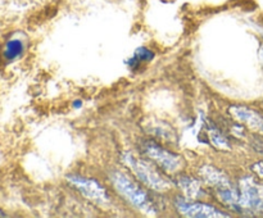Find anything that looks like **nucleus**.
<instances>
[{
    "mask_svg": "<svg viewBox=\"0 0 263 218\" xmlns=\"http://www.w3.org/2000/svg\"><path fill=\"white\" fill-rule=\"evenodd\" d=\"M110 181H112L113 186L117 190L118 194L125 197L131 205H134L148 215L156 214V208H154V204L149 195L139 185L131 181L127 174L120 171H115L110 174Z\"/></svg>",
    "mask_w": 263,
    "mask_h": 218,
    "instance_id": "nucleus-1",
    "label": "nucleus"
},
{
    "mask_svg": "<svg viewBox=\"0 0 263 218\" xmlns=\"http://www.w3.org/2000/svg\"><path fill=\"white\" fill-rule=\"evenodd\" d=\"M123 162L126 166L135 173V176L140 180L143 184L151 189L156 190V191L163 192L171 187V184L159 173L158 171L153 168L149 163L145 161L136 158L134 154L126 153L123 154Z\"/></svg>",
    "mask_w": 263,
    "mask_h": 218,
    "instance_id": "nucleus-2",
    "label": "nucleus"
},
{
    "mask_svg": "<svg viewBox=\"0 0 263 218\" xmlns=\"http://www.w3.org/2000/svg\"><path fill=\"white\" fill-rule=\"evenodd\" d=\"M236 210L248 213L263 212V185L252 177H246L239 182Z\"/></svg>",
    "mask_w": 263,
    "mask_h": 218,
    "instance_id": "nucleus-3",
    "label": "nucleus"
},
{
    "mask_svg": "<svg viewBox=\"0 0 263 218\" xmlns=\"http://www.w3.org/2000/svg\"><path fill=\"white\" fill-rule=\"evenodd\" d=\"M67 180H68V182L72 186L76 187L85 197H87L91 202L100 205H104L109 203V197H108L105 189L102 185L98 184L95 180L86 179V177L82 176H76V174L68 176Z\"/></svg>",
    "mask_w": 263,
    "mask_h": 218,
    "instance_id": "nucleus-4",
    "label": "nucleus"
},
{
    "mask_svg": "<svg viewBox=\"0 0 263 218\" xmlns=\"http://www.w3.org/2000/svg\"><path fill=\"white\" fill-rule=\"evenodd\" d=\"M144 153L148 158L156 162L161 168H163L167 172H175L182 166V159L179 155L170 153L166 149L161 148L152 141L144 144Z\"/></svg>",
    "mask_w": 263,
    "mask_h": 218,
    "instance_id": "nucleus-5",
    "label": "nucleus"
},
{
    "mask_svg": "<svg viewBox=\"0 0 263 218\" xmlns=\"http://www.w3.org/2000/svg\"><path fill=\"white\" fill-rule=\"evenodd\" d=\"M176 208L182 215L186 217H199V218H215V217H229V214L221 212L217 208L203 203H190L182 199L176 200Z\"/></svg>",
    "mask_w": 263,
    "mask_h": 218,
    "instance_id": "nucleus-6",
    "label": "nucleus"
},
{
    "mask_svg": "<svg viewBox=\"0 0 263 218\" xmlns=\"http://www.w3.org/2000/svg\"><path fill=\"white\" fill-rule=\"evenodd\" d=\"M229 113L239 122L244 123L252 130L263 132V115L254 109L247 107H231Z\"/></svg>",
    "mask_w": 263,
    "mask_h": 218,
    "instance_id": "nucleus-7",
    "label": "nucleus"
},
{
    "mask_svg": "<svg viewBox=\"0 0 263 218\" xmlns=\"http://www.w3.org/2000/svg\"><path fill=\"white\" fill-rule=\"evenodd\" d=\"M200 176L204 180L207 184L212 185L216 189H222V187L230 186V180L228 179L223 172H221L220 169L215 168V167L205 166L200 169Z\"/></svg>",
    "mask_w": 263,
    "mask_h": 218,
    "instance_id": "nucleus-8",
    "label": "nucleus"
},
{
    "mask_svg": "<svg viewBox=\"0 0 263 218\" xmlns=\"http://www.w3.org/2000/svg\"><path fill=\"white\" fill-rule=\"evenodd\" d=\"M177 185L181 187L182 191L185 192V195L189 197H198L202 195L200 191V185L197 180L192 179L189 176H181L177 179Z\"/></svg>",
    "mask_w": 263,
    "mask_h": 218,
    "instance_id": "nucleus-9",
    "label": "nucleus"
},
{
    "mask_svg": "<svg viewBox=\"0 0 263 218\" xmlns=\"http://www.w3.org/2000/svg\"><path fill=\"white\" fill-rule=\"evenodd\" d=\"M22 50L23 45L20 40H10L9 43L7 44V46H5L4 55L7 59H14L22 54Z\"/></svg>",
    "mask_w": 263,
    "mask_h": 218,
    "instance_id": "nucleus-10",
    "label": "nucleus"
},
{
    "mask_svg": "<svg viewBox=\"0 0 263 218\" xmlns=\"http://www.w3.org/2000/svg\"><path fill=\"white\" fill-rule=\"evenodd\" d=\"M154 58V54L152 53L151 50L145 48H139L138 50L135 51L133 58L130 59V66L131 67H136L140 62H145V61H152Z\"/></svg>",
    "mask_w": 263,
    "mask_h": 218,
    "instance_id": "nucleus-11",
    "label": "nucleus"
},
{
    "mask_svg": "<svg viewBox=\"0 0 263 218\" xmlns=\"http://www.w3.org/2000/svg\"><path fill=\"white\" fill-rule=\"evenodd\" d=\"M210 137H211V140H212L213 145L217 146V148H222V149L229 148V144H228V141H226V138L223 137V136L221 135L218 131L211 130L210 131Z\"/></svg>",
    "mask_w": 263,
    "mask_h": 218,
    "instance_id": "nucleus-12",
    "label": "nucleus"
},
{
    "mask_svg": "<svg viewBox=\"0 0 263 218\" xmlns=\"http://www.w3.org/2000/svg\"><path fill=\"white\" fill-rule=\"evenodd\" d=\"M252 169H253L254 173L258 174V176L263 180V161L258 162V163H256V164H253V166H252Z\"/></svg>",
    "mask_w": 263,
    "mask_h": 218,
    "instance_id": "nucleus-13",
    "label": "nucleus"
},
{
    "mask_svg": "<svg viewBox=\"0 0 263 218\" xmlns=\"http://www.w3.org/2000/svg\"><path fill=\"white\" fill-rule=\"evenodd\" d=\"M3 215H4V213H2V212H0V217H3Z\"/></svg>",
    "mask_w": 263,
    "mask_h": 218,
    "instance_id": "nucleus-14",
    "label": "nucleus"
}]
</instances>
